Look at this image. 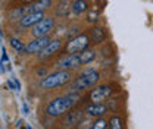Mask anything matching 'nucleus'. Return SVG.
Instances as JSON below:
<instances>
[{"instance_id": "f257e3e1", "label": "nucleus", "mask_w": 153, "mask_h": 129, "mask_svg": "<svg viewBox=\"0 0 153 129\" xmlns=\"http://www.w3.org/2000/svg\"><path fill=\"white\" fill-rule=\"evenodd\" d=\"M79 100L78 92H69L65 95L56 97L53 100H50L46 106V114L49 117H59V116H66L69 110L76 104V101Z\"/></svg>"}, {"instance_id": "f03ea898", "label": "nucleus", "mask_w": 153, "mask_h": 129, "mask_svg": "<svg viewBox=\"0 0 153 129\" xmlns=\"http://www.w3.org/2000/svg\"><path fill=\"white\" fill-rule=\"evenodd\" d=\"M100 81V72L97 69L88 68L84 72L76 76L75 79L69 84V91L71 92H79V91H85L88 88H93L96 84Z\"/></svg>"}, {"instance_id": "7ed1b4c3", "label": "nucleus", "mask_w": 153, "mask_h": 129, "mask_svg": "<svg viewBox=\"0 0 153 129\" xmlns=\"http://www.w3.org/2000/svg\"><path fill=\"white\" fill-rule=\"evenodd\" d=\"M71 81H72V74L69 71H55V72L49 74L46 78H43L40 81L38 87L41 90L50 91V90H56L59 87L69 84Z\"/></svg>"}, {"instance_id": "20e7f679", "label": "nucleus", "mask_w": 153, "mask_h": 129, "mask_svg": "<svg viewBox=\"0 0 153 129\" xmlns=\"http://www.w3.org/2000/svg\"><path fill=\"white\" fill-rule=\"evenodd\" d=\"M90 43H91L90 34H87V32L78 34L72 40H68V43L63 47V53L65 55H81L82 52H85L87 49H90L88 47Z\"/></svg>"}, {"instance_id": "39448f33", "label": "nucleus", "mask_w": 153, "mask_h": 129, "mask_svg": "<svg viewBox=\"0 0 153 129\" xmlns=\"http://www.w3.org/2000/svg\"><path fill=\"white\" fill-rule=\"evenodd\" d=\"M114 94H115V88L112 84H102V85H97L96 88H93L90 91L88 98H90L91 103H103L105 100H108Z\"/></svg>"}, {"instance_id": "423d86ee", "label": "nucleus", "mask_w": 153, "mask_h": 129, "mask_svg": "<svg viewBox=\"0 0 153 129\" xmlns=\"http://www.w3.org/2000/svg\"><path fill=\"white\" fill-rule=\"evenodd\" d=\"M53 29H55V19L52 18V16H46L40 24H37V25L33 28L31 34H33L34 38L47 37Z\"/></svg>"}, {"instance_id": "0eeeda50", "label": "nucleus", "mask_w": 153, "mask_h": 129, "mask_svg": "<svg viewBox=\"0 0 153 129\" xmlns=\"http://www.w3.org/2000/svg\"><path fill=\"white\" fill-rule=\"evenodd\" d=\"M81 66L79 62V56L78 55H63L59 60L56 62L57 71H74L76 68Z\"/></svg>"}, {"instance_id": "6e6552de", "label": "nucleus", "mask_w": 153, "mask_h": 129, "mask_svg": "<svg viewBox=\"0 0 153 129\" xmlns=\"http://www.w3.org/2000/svg\"><path fill=\"white\" fill-rule=\"evenodd\" d=\"M52 41H53V38L50 37V35L31 40V41L27 44V52H25V55H40Z\"/></svg>"}, {"instance_id": "1a4fd4ad", "label": "nucleus", "mask_w": 153, "mask_h": 129, "mask_svg": "<svg viewBox=\"0 0 153 129\" xmlns=\"http://www.w3.org/2000/svg\"><path fill=\"white\" fill-rule=\"evenodd\" d=\"M84 113L88 117H94V119H100L108 113V106L105 103H90L85 106Z\"/></svg>"}, {"instance_id": "9d476101", "label": "nucleus", "mask_w": 153, "mask_h": 129, "mask_svg": "<svg viewBox=\"0 0 153 129\" xmlns=\"http://www.w3.org/2000/svg\"><path fill=\"white\" fill-rule=\"evenodd\" d=\"M46 18L44 16V12H38V13H28L25 15L24 18L19 21V27L21 28H34L37 24H40L43 19Z\"/></svg>"}, {"instance_id": "9b49d317", "label": "nucleus", "mask_w": 153, "mask_h": 129, "mask_svg": "<svg viewBox=\"0 0 153 129\" xmlns=\"http://www.w3.org/2000/svg\"><path fill=\"white\" fill-rule=\"evenodd\" d=\"M82 116H84V111L82 110H75V111H69L65 119H63V126L69 129H74L75 125L82 122Z\"/></svg>"}, {"instance_id": "f8f14e48", "label": "nucleus", "mask_w": 153, "mask_h": 129, "mask_svg": "<svg viewBox=\"0 0 153 129\" xmlns=\"http://www.w3.org/2000/svg\"><path fill=\"white\" fill-rule=\"evenodd\" d=\"M62 49V40L60 38H53V41L38 55V59L40 60H43V59H47V57H52V56L55 55V53H57L59 50Z\"/></svg>"}, {"instance_id": "ddd939ff", "label": "nucleus", "mask_w": 153, "mask_h": 129, "mask_svg": "<svg viewBox=\"0 0 153 129\" xmlns=\"http://www.w3.org/2000/svg\"><path fill=\"white\" fill-rule=\"evenodd\" d=\"M106 37H108L106 29L102 28V27H99V25H94V27L90 29V38H91V41H93L94 44H100L102 41L106 40Z\"/></svg>"}, {"instance_id": "4468645a", "label": "nucleus", "mask_w": 153, "mask_h": 129, "mask_svg": "<svg viewBox=\"0 0 153 129\" xmlns=\"http://www.w3.org/2000/svg\"><path fill=\"white\" fill-rule=\"evenodd\" d=\"M52 4H53L52 0H40L27 6V9H28V13H38V12H44V9H49Z\"/></svg>"}, {"instance_id": "2eb2a0df", "label": "nucleus", "mask_w": 153, "mask_h": 129, "mask_svg": "<svg viewBox=\"0 0 153 129\" xmlns=\"http://www.w3.org/2000/svg\"><path fill=\"white\" fill-rule=\"evenodd\" d=\"M87 9L90 10V3H88V1H85V0H75V1H72L71 10H72L74 15H81V13L85 12Z\"/></svg>"}, {"instance_id": "dca6fc26", "label": "nucleus", "mask_w": 153, "mask_h": 129, "mask_svg": "<svg viewBox=\"0 0 153 129\" xmlns=\"http://www.w3.org/2000/svg\"><path fill=\"white\" fill-rule=\"evenodd\" d=\"M79 56V62H81V66L82 65H88V63H91L93 60L96 59V56H97V53H96L94 49H87L85 52H82Z\"/></svg>"}, {"instance_id": "f3484780", "label": "nucleus", "mask_w": 153, "mask_h": 129, "mask_svg": "<svg viewBox=\"0 0 153 129\" xmlns=\"http://www.w3.org/2000/svg\"><path fill=\"white\" fill-rule=\"evenodd\" d=\"M9 44L13 47V50H15L16 53H19V55H25V52H27V44H24L19 38L12 37L9 40Z\"/></svg>"}, {"instance_id": "a211bd4d", "label": "nucleus", "mask_w": 153, "mask_h": 129, "mask_svg": "<svg viewBox=\"0 0 153 129\" xmlns=\"http://www.w3.org/2000/svg\"><path fill=\"white\" fill-rule=\"evenodd\" d=\"M108 129H125L124 123H122V117L118 114L111 116L108 120Z\"/></svg>"}, {"instance_id": "6ab92c4d", "label": "nucleus", "mask_w": 153, "mask_h": 129, "mask_svg": "<svg viewBox=\"0 0 153 129\" xmlns=\"http://www.w3.org/2000/svg\"><path fill=\"white\" fill-rule=\"evenodd\" d=\"M88 129H108V120L100 117V119H96L93 122V125L90 126Z\"/></svg>"}, {"instance_id": "aec40b11", "label": "nucleus", "mask_w": 153, "mask_h": 129, "mask_svg": "<svg viewBox=\"0 0 153 129\" xmlns=\"http://www.w3.org/2000/svg\"><path fill=\"white\" fill-rule=\"evenodd\" d=\"M97 19H99V9H97V7H94V9L88 10V15H87V22H88V24H96V22H97Z\"/></svg>"}, {"instance_id": "412c9836", "label": "nucleus", "mask_w": 153, "mask_h": 129, "mask_svg": "<svg viewBox=\"0 0 153 129\" xmlns=\"http://www.w3.org/2000/svg\"><path fill=\"white\" fill-rule=\"evenodd\" d=\"M9 62V56H7V52H6V47L3 46L1 47V63L4 65V63H7Z\"/></svg>"}, {"instance_id": "4be33fe9", "label": "nucleus", "mask_w": 153, "mask_h": 129, "mask_svg": "<svg viewBox=\"0 0 153 129\" xmlns=\"http://www.w3.org/2000/svg\"><path fill=\"white\" fill-rule=\"evenodd\" d=\"M6 84H7V87L10 88V90H13V91H18V87H16V84L13 82V79L10 78V79H7L6 81Z\"/></svg>"}, {"instance_id": "5701e85b", "label": "nucleus", "mask_w": 153, "mask_h": 129, "mask_svg": "<svg viewBox=\"0 0 153 129\" xmlns=\"http://www.w3.org/2000/svg\"><path fill=\"white\" fill-rule=\"evenodd\" d=\"M22 111H24V114H28L30 113V107H28L27 103H22Z\"/></svg>"}, {"instance_id": "b1692460", "label": "nucleus", "mask_w": 153, "mask_h": 129, "mask_svg": "<svg viewBox=\"0 0 153 129\" xmlns=\"http://www.w3.org/2000/svg\"><path fill=\"white\" fill-rule=\"evenodd\" d=\"M12 79H13V82L16 84V87H18V91H19V90H21V82L18 81V78H16V76H12Z\"/></svg>"}, {"instance_id": "393cba45", "label": "nucleus", "mask_w": 153, "mask_h": 129, "mask_svg": "<svg viewBox=\"0 0 153 129\" xmlns=\"http://www.w3.org/2000/svg\"><path fill=\"white\" fill-rule=\"evenodd\" d=\"M27 129H33V126H31V125H28V126H27Z\"/></svg>"}]
</instances>
